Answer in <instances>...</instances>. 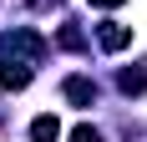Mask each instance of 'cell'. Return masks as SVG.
Returning a JSON list of instances; mask_svg holds the SVG:
<instances>
[{
	"mask_svg": "<svg viewBox=\"0 0 147 142\" xmlns=\"http://www.w3.org/2000/svg\"><path fill=\"white\" fill-rule=\"evenodd\" d=\"M15 51L30 56V61H41L46 56V41L36 36V30H5V36H0V56H15Z\"/></svg>",
	"mask_w": 147,
	"mask_h": 142,
	"instance_id": "1",
	"label": "cell"
},
{
	"mask_svg": "<svg viewBox=\"0 0 147 142\" xmlns=\"http://www.w3.org/2000/svg\"><path fill=\"white\" fill-rule=\"evenodd\" d=\"M0 86H5V91H26V86H30V61L0 56Z\"/></svg>",
	"mask_w": 147,
	"mask_h": 142,
	"instance_id": "2",
	"label": "cell"
},
{
	"mask_svg": "<svg viewBox=\"0 0 147 142\" xmlns=\"http://www.w3.org/2000/svg\"><path fill=\"white\" fill-rule=\"evenodd\" d=\"M96 41H102L107 51H122V46H132V30L117 26V20H102V26H96Z\"/></svg>",
	"mask_w": 147,
	"mask_h": 142,
	"instance_id": "3",
	"label": "cell"
},
{
	"mask_svg": "<svg viewBox=\"0 0 147 142\" xmlns=\"http://www.w3.org/2000/svg\"><path fill=\"white\" fill-rule=\"evenodd\" d=\"M66 101L91 107V101H96V81H86V76H66Z\"/></svg>",
	"mask_w": 147,
	"mask_h": 142,
	"instance_id": "4",
	"label": "cell"
},
{
	"mask_svg": "<svg viewBox=\"0 0 147 142\" xmlns=\"http://www.w3.org/2000/svg\"><path fill=\"white\" fill-rule=\"evenodd\" d=\"M30 142H61V122H56L51 112L36 117V122H30Z\"/></svg>",
	"mask_w": 147,
	"mask_h": 142,
	"instance_id": "5",
	"label": "cell"
},
{
	"mask_svg": "<svg viewBox=\"0 0 147 142\" xmlns=\"http://www.w3.org/2000/svg\"><path fill=\"white\" fill-rule=\"evenodd\" d=\"M117 81H122V91H132V97H142V91H147V71H122Z\"/></svg>",
	"mask_w": 147,
	"mask_h": 142,
	"instance_id": "6",
	"label": "cell"
},
{
	"mask_svg": "<svg viewBox=\"0 0 147 142\" xmlns=\"http://www.w3.org/2000/svg\"><path fill=\"white\" fill-rule=\"evenodd\" d=\"M56 41L66 46V51H86V36H81L76 26H61V36H56Z\"/></svg>",
	"mask_w": 147,
	"mask_h": 142,
	"instance_id": "7",
	"label": "cell"
},
{
	"mask_svg": "<svg viewBox=\"0 0 147 142\" xmlns=\"http://www.w3.org/2000/svg\"><path fill=\"white\" fill-rule=\"evenodd\" d=\"M71 142H102V132H96V127H86V122H81V127H71Z\"/></svg>",
	"mask_w": 147,
	"mask_h": 142,
	"instance_id": "8",
	"label": "cell"
},
{
	"mask_svg": "<svg viewBox=\"0 0 147 142\" xmlns=\"http://www.w3.org/2000/svg\"><path fill=\"white\" fill-rule=\"evenodd\" d=\"M91 5H102V10H117V5H127V0H91Z\"/></svg>",
	"mask_w": 147,
	"mask_h": 142,
	"instance_id": "9",
	"label": "cell"
},
{
	"mask_svg": "<svg viewBox=\"0 0 147 142\" xmlns=\"http://www.w3.org/2000/svg\"><path fill=\"white\" fill-rule=\"evenodd\" d=\"M36 5H61V0H36Z\"/></svg>",
	"mask_w": 147,
	"mask_h": 142,
	"instance_id": "10",
	"label": "cell"
}]
</instances>
